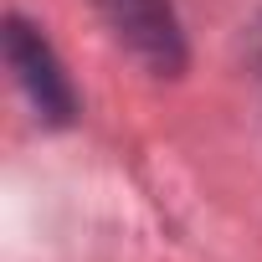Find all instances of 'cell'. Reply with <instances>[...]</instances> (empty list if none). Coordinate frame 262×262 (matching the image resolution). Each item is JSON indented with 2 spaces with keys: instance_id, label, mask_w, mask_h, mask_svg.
<instances>
[{
  "instance_id": "1",
  "label": "cell",
  "mask_w": 262,
  "mask_h": 262,
  "mask_svg": "<svg viewBox=\"0 0 262 262\" xmlns=\"http://www.w3.org/2000/svg\"><path fill=\"white\" fill-rule=\"evenodd\" d=\"M6 62L16 72V88L26 93V103L36 108L41 123L67 128L77 118V88L67 77V67L57 62L52 41L26 21V16H6Z\"/></svg>"
},
{
  "instance_id": "2",
  "label": "cell",
  "mask_w": 262,
  "mask_h": 262,
  "mask_svg": "<svg viewBox=\"0 0 262 262\" xmlns=\"http://www.w3.org/2000/svg\"><path fill=\"white\" fill-rule=\"evenodd\" d=\"M98 16L108 21L113 41L155 77L185 72V31L175 21L170 0H98Z\"/></svg>"
},
{
  "instance_id": "3",
  "label": "cell",
  "mask_w": 262,
  "mask_h": 262,
  "mask_svg": "<svg viewBox=\"0 0 262 262\" xmlns=\"http://www.w3.org/2000/svg\"><path fill=\"white\" fill-rule=\"evenodd\" d=\"M257 57H262V21H257Z\"/></svg>"
}]
</instances>
